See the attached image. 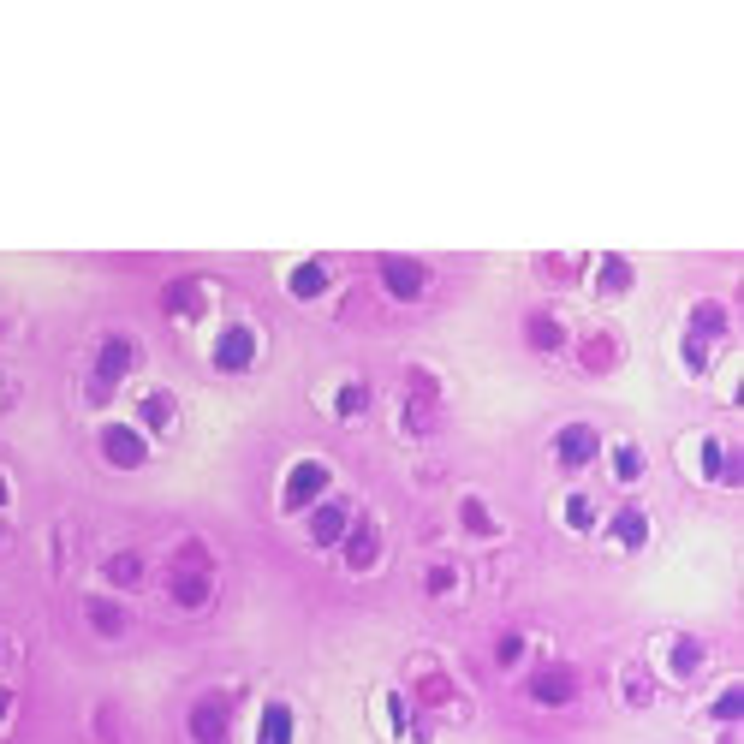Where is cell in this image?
I'll return each instance as SVG.
<instances>
[{
    "label": "cell",
    "mask_w": 744,
    "mask_h": 744,
    "mask_svg": "<svg viewBox=\"0 0 744 744\" xmlns=\"http://www.w3.org/2000/svg\"><path fill=\"white\" fill-rule=\"evenodd\" d=\"M524 340H530V352H560V346H566V328H560V316L530 310V316H524Z\"/></svg>",
    "instance_id": "cell-13"
},
{
    "label": "cell",
    "mask_w": 744,
    "mask_h": 744,
    "mask_svg": "<svg viewBox=\"0 0 744 744\" xmlns=\"http://www.w3.org/2000/svg\"><path fill=\"white\" fill-rule=\"evenodd\" d=\"M340 548H346V566L352 572H370L375 560H381V530H375L370 518H352V530L340 536Z\"/></svg>",
    "instance_id": "cell-10"
},
{
    "label": "cell",
    "mask_w": 744,
    "mask_h": 744,
    "mask_svg": "<svg viewBox=\"0 0 744 744\" xmlns=\"http://www.w3.org/2000/svg\"><path fill=\"white\" fill-rule=\"evenodd\" d=\"M596 453H602V435H596L590 423H566V429L554 435V459H560L566 471H584Z\"/></svg>",
    "instance_id": "cell-9"
},
{
    "label": "cell",
    "mask_w": 744,
    "mask_h": 744,
    "mask_svg": "<svg viewBox=\"0 0 744 744\" xmlns=\"http://www.w3.org/2000/svg\"><path fill=\"white\" fill-rule=\"evenodd\" d=\"M375 274H381L387 298H399V304H417V298H423V286H429V268H423L417 256H381V262H375Z\"/></svg>",
    "instance_id": "cell-4"
},
{
    "label": "cell",
    "mask_w": 744,
    "mask_h": 744,
    "mask_svg": "<svg viewBox=\"0 0 744 744\" xmlns=\"http://www.w3.org/2000/svg\"><path fill=\"white\" fill-rule=\"evenodd\" d=\"M334 411H340V417H364V411H370V381H346V387L334 393Z\"/></svg>",
    "instance_id": "cell-22"
},
{
    "label": "cell",
    "mask_w": 744,
    "mask_h": 744,
    "mask_svg": "<svg viewBox=\"0 0 744 744\" xmlns=\"http://www.w3.org/2000/svg\"><path fill=\"white\" fill-rule=\"evenodd\" d=\"M161 310L179 316V322H191V316L209 310V286H203V280H173V286L161 292Z\"/></svg>",
    "instance_id": "cell-12"
},
{
    "label": "cell",
    "mask_w": 744,
    "mask_h": 744,
    "mask_svg": "<svg viewBox=\"0 0 744 744\" xmlns=\"http://www.w3.org/2000/svg\"><path fill=\"white\" fill-rule=\"evenodd\" d=\"M721 334H727V310H721L715 298H703V304L691 310V334H685V340H697V346H715Z\"/></svg>",
    "instance_id": "cell-14"
},
{
    "label": "cell",
    "mask_w": 744,
    "mask_h": 744,
    "mask_svg": "<svg viewBox=\"0 0 744 744\" xmlns=\"http://www.w3.org/2000/svg\"><path fill=\"white\" fill-rule=\"evenodd\" d=\"M608 536H614L620 548H643V542H649V512H637V506H625V512H614V524H608Z\"/></svg>",
    "instance_id": "cell-18"
},
{
    "label": "cell",
    "mask_w": 744,
    "mask_h": 744,
    "mask_svg": "<svg viewBox=\"0 0 744 744\" xmlns=\"http://www.w3.org/2000/svg\"><path fill=\"white\" fill-rule=\"evenodd\" d=\"M286 292H292V298H304V304H310V298H322V292H328V268H322V262H298V268L286 274Z\"/></svg>",
    "instance_id": "cell-17"
},
{
    "label": "cell",
    "mask_w": 744,
    "mask_h": 744,
    "mask_svg": "<svg viewBox=\"0 0 744 744\" xmlns=\"http://www.w3.org/2000/svg\"><path fill=\"white\" fill-rule=\"evenodd\" d=\"M191 744H233V709H227V697L191 703Z\"/></svg>",
    "instance_id": "cell-7"
},
{
    "label": "cell",
    "mask_w": 744,
    "mask_h": 744,
    "mask_svg": "<svg viewBox=\"0 0 744 744\" xmlns=\"http://www.w3.org/2000/svg\"><path fill=\"white\" fill-rule=\"evenodd\" d=\"M6 495H12V489H6V471H0V506H6Z\"/></svg>",
    "instance_id": "cell-34"
},
{
    "label": "cell",
    "mask_w": 744,
    "mask_h": 744,
    "mask_svg": "<svg viewBox=\"0 0 744 744\" xmlns=\"http://www.w3.org/2000/svg\"><path fill=\"white\" fill-rule=\"evenodd\" d=\"M12 703H18V697H12V691H6V685H0V721H6V715H12Z\"/></svg>",
    "instance_id": "cell-33"
},
{
    "label": "cell",
    "mask_w": 744,
    "mask_h": 744,
    "mask_svg": "<svg viewBox=\"0 0 744 744\" xmlns=\"http://www.w3.org/2000/svg\"><path fill=\"white\" fill-rule=\"evenodd\" d=\"M215 370L221 375H245L250 364H256V328H245V322H233V328H221L215 334Z\"/></svg>",
    "instance_id": "cell-5"
},
{
    "label": "cell",
    "mask_w": 744,
    "mask_h": 744,
    "mask_svg": "<svg viewBox=\"0 0 744 744\" xmlns=\"http://www.w3.org/2000/svg\"><path fill=\"white\" fill-rule=\"evenodd\" d=\"M84 620L96 625V637H125V608L120 602H108V596H90V602H84Z\"/></svg>",
    "instance_id": "cell-15"
},
{
    "label": "cell",
    "mask_w": 744,
    "mask_h": 744,
    "mask_svg": "<svg viewBox=\"0 0 744 744\" xmlns=\"http://www.w3.org/2000/svg\"><path fill=\"white\" fill-rule=\"evenodd\" d=\"M495 661L500 667H518V661H524V637H518V631H506V637L495 643Z\"/></svg>",
    "instance_id": "cell-30"
},
{
    "label": "cell",
    "mask_w": 744,
    "mask_h": 744,
    "mask_svg": "<svg viewBox=\"0 0 744 744\" xmlns=\"http://www.w3.org/2000/svg\"><path fill=\"white\" fill-rule=\"evenodd\" d=\"M346 530H352V512H346L340 500H316V506H310V542H316V548H334Z\"/></svg>",
    "instance_id": "cell-11"
},
{
    "label": "cell",
    "mask_w": 744,
    "mask_h": 744,
    "mask_svg": "<svg viewBox=\"0 0 744 744\" xmlns=\"http://www.w3.org/2000/svg\"><path fill=\"white\" fill-rule=\"evenodd\" d=\"M673 673H679V679H697V673H703V643H697V637H679V643H673Z\"/></svg>",
    "instance_id": "cell-23"
},
{
    "label": "cell",
    "mask_w": 744,
    "mask_h": 744,
    "mask_svg": "<svg viewBox=\"0 0 744 744\" xmlns=\"http://www.w3.org/2000/svg\"><path fill=\"white\" fill-rule=\"evenodd\" d=\"M167 596H173L179 608H209V596H215V572H209V554H203L197 542L173 560V572H167Z\"/></svg>",
    "instance_id": "cell-1"
},
{
    "label": "cell",
    "mask_w": 744,
    "mask_h": 744,
    "mask_svg": "<svg viewBox=\"0 0 744 744\" xmlns=\"http://www.w3.org/2000/svg\"><path fill=\"white\" fill-rule=\"evenodd\" d=\"M631 280H637V274H631L625 256H602V262H596V292H602V298H625Z\"/></svg>",
    "instance_id": "cell-16"
},
{
    "label": "cell",
    "mask_w": 744,
    "mask_h": 744,
    "mask_svg": "<svg viewBox=\"0 0 744 744\" xmlns=\"http://www.w3.org/2000/svg\"><path fill=\"white\" fill-rule=\"evenodd\" d=\"M453 584H459V572H453V566H429V578H423V590H429V596H447Z\"/></svg>",
    "instance_id": "cell-31"
},
{
    "label": "cell",
    "mask_w": 744,
    "mask_h": 744,
    "mask_svg": "<svg viewBox=\"0 0 744 744\" xmlns=\"http://www.w3.org/2000/svg\"><path fill=\"white\" fill-rule=\"evenodd\" d=\"M143 429L167 435L173 429V393H143Z\"/></svg>",
    "instance_id": "cell-20"
},
{
    "label": "cell",
    "mask_w": 744,
    "mask_h": 744,
    "mask_svg": "<svg viewBox=\"0 0 744 744\" xmlns=\"http://www.w3.org/2000/svg\"><path fill=\"white\" fill-rule=\"evenodd\" d=\"M102 459H108V465H120V471H137V465L149 459L143 429H131V423H108V429H102Z\"/></svg>",
    "instance_id": "cell-8"
},
{
    "label": "cell",
    "mask_w": 744,
    "mask_h": 744,
    "mask_svg": "<svg viewBox=\"0 0 744 744\" xmlns=\"http://www.w3.org/2000/svg\"><path fill=\"white\" fill-rule=\"evenodd\" d=\"M709 715H715L721 727H733V721L744 715V685H727V691L715 697V709H709Z\"/></svg>",
    "instance_id": "cell-26"
},
{
    "label": "cell",
    "mask_w": 744,
    "mask_h": 744,
    "mask_svg": "<svg viewBox=\"0 0 744 744\" xmlns=\"http://www.w3.org/2000/svg\"><path fill=\"white\" fill-rule=\"evenodd\" d=\"M614 358H620V352H614L608 334H590V340H584V370H614Z\"/></svg>",
    "instance_id": "cell-25"
},
{
    "label": "cell",
    "mask_w": 744,
    "mask_h": 744,
    "mask_svg": "<svg viewBox=\"0 0 744 744\" xmlns=\"http://www.w3.org/2000/svg\"><path fill=\"white\" fill-rule=\"evenodd\" d=\"M685 364H691V370H703V364H709V346H697V340H685Z\"/></svg>",
    "instance_id": "cell-32"
},
{
    "label": "cell",
    "mask_w": 744,
    "mask_h": 744,
    "mask_svg": "<svg viewBox=\"0 0 744 744\" xmlns=\"http://www.w3.org/2000/svg\"><path fill=\"white\" fill-rule=\"evenodd\" d=\"M328 483H334V471H328L322 459H298V465L286 471L280 506H286V512H304V506H316V500L328 495Z\"/></svg>",
    "instance_id": "cell-3"
},
{
    "label": "cell",
    "mask_w": 744,
    "mask_h": 744,
    "mask_svg": "<svg viewBox=\"0 0 744 744\" xmlns=\"http://www.w3.org/2000/svg\"><path fill=\"white\" fill-rule=\"evenodd\" d=\"M703 477H709V483H721V477H727V447H721L715 435L703 441Z\"/></svg>",
    "instance_id": "cell-28"
},
{
    "label": "cell",
    "mask_w": 744,
    "mask_h": 744,
    "mask_svg": "<svg viewBox=\"0 0 744 744\" xmlns=\"http://www.w3.org/2000/svg\"><path fill=\"white\" fill-rule=\"evenodd\" d=\"M578 697V673L566 667V661H554V667H536L530 673V703H542V709H566Z\"/></svg>",
    "instance_id": "cell-6"
},
{
    "label": "cell",
    "mask_w": 744,
    "mask_h": 744,
    "mask_svg": "<svg viewBox=\"0 0 744 744\" xmlns=\"http://www.w3.org/2000/svg\"><path fill=\"white\" fill-rule=\"evenodd\" d=\"M614 477H620V483H637V477H643V453H637L631 441L614 447Z\"/></svg>",
    "instance_id": "cell-27"
},
{
    "label": "cell",
    "mask_w": 744,
    "mask_h": 744,
    "mask_svg": "<svg viewBox=\"0 0 744 744\" xmlns=\"http://www.w3.org/2000/svg\"><path fill=\"white\" fill-rule=\"evenodd\" d=\"M459 524H465L471 536H495V518H489V506H483L477 495H465V500H459Z\"/></svg>",
    "instance_id": "cell-24"
},
{
    "label": "cell",
    "mask_w": 744,
    "mask_h": 744,
    "mask_svg": "<svg viewBox=\"0 0 744 744\" xmlns=\"http://www.w3.org/2000/svg\"><path fill=\"white\" fill-rule=\"evenodd\" d=\"M131 364H137V346H131L125 334H108V340H102V352H96V375H90V399L102 405V399H108V393H114V387L125 381V370H131Z\"/></svg>",
    "instance_id": "cell-2"
},
{
    "label": "cell",
    "mask_w": 744,
    "mask_h": 744,
    "mask_svg": "<svg viewBox=\"0 0 744 744\" xmlns=\"http://www.w3.org/2000/svg\"><path fill=\"white\" fill-rule=\"evenodd\" d=\"M108 584H120V590H137L143 584V554H108Z\"/></svg>",
    "instance_id": "cell-21"
},
{
    "label": "cell",
    "mask_w": 744,
    "mask_h": 744,
    "mask_svg": "<svg viewBox=\"0 0 744 744\" xmlns=\"http://www.w3.org/2000/svg\"><path fill=\"white\" fill-rule=\"evenodd\" d=\"M256 744H292V709H286V703H268V709H262Z\"/></svg>",
    "instance_id": "cell-19"
},
{
    "label": "cell",
    "mask_w": 744,
    "mask_h": 744,
    "mask_svg": "<svg viewBox=\"0 0 744 744\" xmlns=\"http://www.w3.org/2000/svg\"><path fill=\"white\" fill-rule=\"evenodd\" d=\"M566 524H572V530H596V506H590V495L566 500Z\"/></svg>",
    "instance_id": "cell-29"
}]
</instances>
